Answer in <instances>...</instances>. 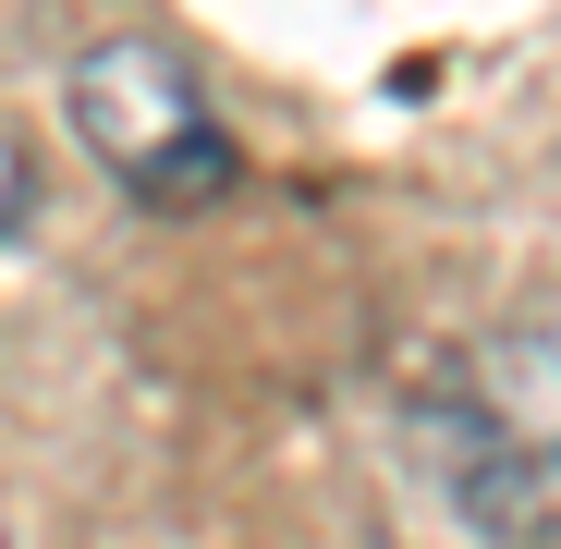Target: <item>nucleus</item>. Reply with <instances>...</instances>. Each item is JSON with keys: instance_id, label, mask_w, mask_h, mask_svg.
<instances>
[{"instance_id": "nucleus-1", "label": "nucleus", "mask_w": 561, "mask_h": 549, "mask_svg": "<svg viewBox=\"0 0 561 549\" xmlns=\"http://www.w3.org/2000/svg\"><path fill=\"white\" fill-rule=\"evenodd\" d=\"M415 439L439 501L489 549H549L561 537V330H489L439 354L415 391Z\"/></svg>"}, {"instance_id": "nucleus-2", "label": "nucleus", "mask_w": 561, "mask_h": 549, "mask_svg": "<svg viewBox=\"0 0 561 549\" xmlns=\"http://www.w3.org/2000/svg\"><path fill=\"white\" fill-rule=\"evenodd\" d=\"M61 111H73V135L99 147L147 208H208V196H232V135H220V111H208V85L183 73L159 37H99V49L73 61Z\"/></svg>"}, {"instance_id": "nucleus-3", "label": "nucleus", "mask_w": 561, "mask_h": 549, "mask_svg": "<svg viewBox=\"0 0 561 549\" xmlns=\"http://www.w3.org/2000/svg\"><path fill=\"white\" fill-rule=\"evenodd\" d=\"M25 196H37V171H25V135H13V123H0V232H13V220H25Z\"/></svg>"}]
</instances>
